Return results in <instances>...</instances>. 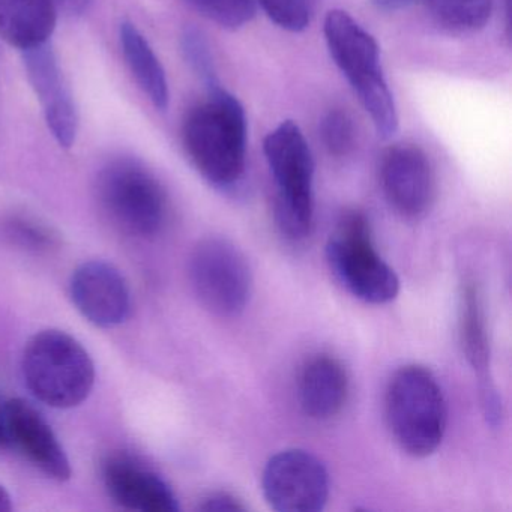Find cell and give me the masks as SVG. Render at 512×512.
<instances>
[{"mask_svg": "<svg viewBox=\"0 0 512 512\" xmlns=\"http://www.w3.org/2000/svg\"><path fill=\"white\" fill-rule=\"evenodd\" d=\"M22 373L32 395L55 409L79 406L95 383L94 362L85 347L58 329L41 331L28 341Z\"/></svg>", "mask_w": 512, "mask_h": 512, "instance_id": "277c9868", "label": "cell"}, {"mask_svg": "<svg viewBox=\"0 0 512 512\" xmlns=\"http://www.w3.org/2000/svg\"><path fill=\"white\" fill-rule=\"evenodd\" d=\"M385 418L406 454L424 458L436 452L445 437L448 406L433 373L415 364L398 368L386 388Z\"/></svg>", "mask_w": 512, "mask_h": 512, "instance_id": "3957f363", "label": "cell"}, {"mask_svg": "<svg viewBox=\"0 0 512 512\" xmlns=\"http://www.w3.org/2000/svg\"><path fill=\"white\" fill-rule=\"evenodd\" d=\"M262 488L275 511H322L329 499L328 470L311 452L284 449L266 463Z\"/></svg>", "mask_w": 512, "mask_h": 512, "instance_id": "9c48e42d", "label": "cell"}, {"mask_svg": "<svg viewBox=\"0 0 512 512\" xmlns=\"http://www.w3.org/2000/svg\"><path fill=\"white\" fill-rule=\"evenodd\" d=\"M188 7L230 31L242 28L256 16L254 0H184Z\"/></svg>", "mask_w": 512, "mask_h": 512, "instance_id": "ffe728a7", "label": "cell"}, {"mask_svg": "<svg viewBox=\"0 0 512 512\" xmlns=\"http://www.w3.org/2000/svg\"><path fill=\"white\" fill-rule=\"evenodd\" d=\"M188 275L197 298L215 316H239L250 302V265L244 253L227 239L200 241L191 251Z\"/></svg>", "mask_w": 512, "mask_h": 512, "instance_id": "ba28073f", "label": "cell"}, {"mask_svg": "<svg viewBox=\"0 0 512 512\" xmlns=\"http://www.w3.org/2000/svg\"><path fill=\"white\" fill-rule=\"evenodd\" d=\"M182 53L185 61L190 65L193 73L205 85L206 91L221 86L220 79L215 70L214 56L211 47L202 31L196 28H187L181 38Z\"/></svg>", "mask_w": 512, "mask_h": 512, "instance_id": "44dd1931", "label": "cell"}, {"mask_svg": "<svg viewBox=\"0 0 512 512\" xmlns=\"http://www.w3.org/2000/svg\"><path fill=\"white\" fill-rule=\"evenodd\" d=\"M22 53L26 77L40 101L53 139L61 148H73L79 133V112L55 50L46 43Z\"/></svg>", "mask_w": 512, "mask_h": 512, "instance_id": "8fae6325", "label": "cell"}, {"mask_svg": "<svg viewBox=\"0 0 512 512\" xmlns=\"http://www.w3.org/2000/svg\"><path fill=\"white\" fill-rule=\"evenodd\" d=\"M347 397L349 376L337 358L317 355L304 365L299 377V401L305 415L328 421L343 410Z\"/></svg>", "mask_w": 512, "mask_h": 512, "instance_id": "2e32d148", "label": "cell"}, {"mask_svg": "<svg viewBox=\"0 0 512 512\" xmlns=\"http://www.w3.org/2000/svg\"><path fill=\"white\" fill-rule=\"evenodd\" d=\"M458 331L461 349L478 377L479 400L488 424L499 425L502 419V401L490 374V340L487 322L478 287L466 281L461 287L458 305Z\"/></svg>", "mask_w": 512, "mask_h": 512, "instance_id": "5bb4252c", "label": "cell"}, {"mask_svg": "<svg viewBox=\"0 0 512 512\" xmlns=\"http://www.w3.org/2000/svg\"><path fill=\"white\" fill-rule=\"evenodd\" d=\"M320 136L329 154L347 157L355 148L356 130L353 119L343 109H332L323 116Z\"/></svg>", "mask_w": 512, "mask_h": 512, "instance_id": "603a6c76", "label": "cell"}, {"mask_svg": "<svg viewBox=\"0 0 512 512\" xmlns=\"http://www.w3.org/2000/svg\"><path fill=\"white\" fill-rule=\"evenodd\" d=\"M431 19L455 34L481 31L493 10V0H421Z\"/></svg>", "mask_w": 512, "mask_h": 512, "instance_id": "d6986e66", "label": "cell"}, {"mask_svg": "<svg viewBox=\"0 0 512 512\" xmlns=\"http://www.w3.org/2000/svg\"><path fill=\"white\" fill-rule=\"evenodd\" d=\"M70 296L77 310L100 328H115L131 314V290L118 268L92 260L74 271Z\"/></svg>", "mask_w": 512, "mask_h": 512, "instance_id": "7c38bea8", "label": "cell"}, {"mask_svg": "<svg viewBox=\"0 0 512 512\" xmlns=\"http://www.w3.org/2000/svg\"><path fill=\"white\" fill-rule=\"evenodd\" d=\"M244 509L245 506L242 505L241 500L223 491L209 494L199 505V511L203 512H238Z\"/></svg>", "mask_w": 512, "mask_h": 512, "instance_id": "d4e9b609", "label": "cell"}, {"mask_svg": "<svg viewBox=\"0 0 512 512\" xmlns=\"http://www.w3.org/2000/svg\"><path fill=\"white\" fill-rule=\"evenodd\" d=\"M326 260L335 278L359 301L388 304L400 292L397 274L374 250L370 224L361 212L340 218L326 245Z\"/></svg>", "mask_w": 512, "mask_h": 512, "instance_id": "52a82bcc", "label": "cell"}, {"mask_svg": "<svg viewBox=\"0 0 512 512\" xmlns=\"http://www.w3.org/2000/svg\"><path fill=\"white\" fill-rule=\"evenodd\" d=\"M5 232L23 248L34 251H47L55 247L56 236L37 221L25 217H14L5 223Z\"/></svg>", "mask_w": 512, "mask_h": 512, "instance_id": "cb8c5ba5", "label": "cell"}, {"mask_svg": "<svg viewBox=\"0 0 512 512\" xmlns=\"http://www.w3.org/2000/svg\"><path fill=\"white\" fill-rule=\"evenodd\" d=\"M263 13L278 26L289 32H302L310 26L316 0H254Z\"/></svg>", "mask_w": 512, "mask_h": 512, "instance_id": "7402d4cb", "label": "cell"}, {"mask_svg": "<svg viewBox=\"0 0 512 512\" xmlns=\"http://www.w3.org/2000/svg\"><path fill=\"white\" fill-rule=\"evenodd\" d=\"M374 7L382 11H400L410 7L416 0H371Z\"/></svg>", "mask_w": 512, "mask_h": 512, "instance_id": "83f0119b", "label": "cell"}, {"mask_svg": "<svg viewBox=\"0 0 512 512\" xmlns=\"http://www.w3.org/2000/svg\"><path fill=\"white\" fill-rule=\"evenodd\" d=\"M13 509V502L8 491L0 485V512H8Z\"/></svg>", "mask_w": 512, "mask_h": 512, "instance_id": "f1b7e54d", "label": "cell"}, {"mask_svg": "<svg viewBox=\"0 0 512 512\" xmlns=\"http://www.w3.org/2000/svg\"><path fill=\"white\" fill-rule=\"evenodd\" d=\"M95 0H55L56 7L68 17H82L91 10Z\"/></svg>", "mask_w": 512, "mask_h": 512, "instance_id": "484cf974", "label": "cell"}, {"mask_svg": "<svg viewBox=\"0 0 512 512\" xmlns=\"http://www.w3.org/2000/svg\"><path fill=\"white\" fill-rule=\"evenodd\" d=\"M182 142L191 164L218 190L241 184L247 166V116L223 86L188 112Z\"/></svg>", "mask_w": 512, "mask_h": 512, "instance_id": "6da1fadb", "label": "cell"}, {"mask_svg": "<svg viewBox=\"0 0 512 512\" xmlns=\"http://www.w3.org/2000/svg\"><path fill=\"white\" fill-rule=\"evenodd\" d=\"M10 446V433H8V400L0 395V448Z\"/></svg>", "mask_w": 512, "mask_h": 512, "instance_id": "4316f807", "label": "cell"}, {"mask_svg": "<svg viewBox=\"0 0 512 512\" xmlns=\"http://www.w3.org/2000/svg\"><path fill=\"white\" fill-rule=\"evenodd\" d=\"M55 0H0V38L20 52L49 43L58 23Z\"/></svg>", "mask_w": 512, "mask_h": 512, "instance_id": "e0dca14e", "label": "cell"}, {"mask_svg": "<svg viewBox=\"0 0 512 512\" xmlns=\"http://www.w3.org/2000/svg\"><path fill=\"white\" fill-rule=\"evenodd\" d=\"M323 32L335 65L370 116L377 136L391 139L398 130L397 107L383 76L376 40L341 10L328 13Z\"/></svg>", "mask_w": 512, "mask_h": 512, "instance_id": "7a4b0ae2", "label": "cell"}, {"mask_svg": "<svg viewBox=\"0 0 512 512\" xmlns=\"http://www.w3.org/2000/svg\"><path fill=\"white\" fill-rule=\"evenodd\" d=\"M263 151L277 188L278 229L292 241L307 238L314 215V158L301 128L284 121L266 136Z\"/></svg>", "mask_w": 512, "mask_h": 512, "instance_id": "5b68a950", "label": "cell"}, {"mask_svg": "<svg viewBox=\"0 0 512 512\" xmlns=\"http://www.w3.org/2000/svg\"><path fill=\"white\" fill-rule=\"evenodd\" d=\"M10 446L19 449L37 469L56 481L73 475L70 460L40 410L23 398L8 400Z\"/></svg>", "mask_w": 512, "mask_h": 512, "instance_id": "9a60e30c", "label": "cell"}, {"mask_svg": "<svg viewBox=\"0 0 512 512\" xmlns=\"http://www.w3.org/2000/svg\"><path fill=\"white\" fill-rule=\"evenodd\" d=\"M505 2V28H506V37H511V10H509V5H511V0H503Z\"/></svg>", "mask_w": 512, "mask_h": 512, "instance_id": "f546056e", "label": "cell"}, {"mask_svg": "<svg viewBox=\"0 0 512 512\" xmlns=\"http://www.w3.org/2000/svg\"><path fill=\"white\" fill-rule=\"evenodd\" d=\"M380 185L391 208L407 220L424 217L436 196L433 167L419 146L398 143L383 152Z\"/></svg>", "mask_w": 512, "mask_h": 512, "instance_id": "30bf717a", "label": "cell"}, {"mask_svg": "<svg viewBox=\"0 0 512 512\" xmlns=\"http://www.w3.org/2000/svg\"><path fill=\"white\" fill-rule=\"evenodd\" d=\"M119 43L125 64L130 68L143 94L154 104L155 109L169 107V82L160 59L155 55L145 35L131 22H122L119 28Z\"/></svg>", "mask_w": 512, "mask_h": 512, "instance_id": "ac0fdd59", "label": "cell"}, {"mask_svg": "<svg viewBox=\"0 0 512 512\" xmlns=\"http://www.w3.org/2000/svg\"><path fill=\"white\" fill-rule=\"evenodd\" d=\"M103 481L119 506L140 512H178V497L166 479L128 454H112L103 463Z\"/></svg>", "mask_w": 512, "mask_h": 512, "instance_id": "4fadbf2b", "label": "cell"}, {"mask_svg": "<svg viewBox=\"0 0 512 512\" xmlns=\"http://www.w3.org/2000/svg\"><path fill=\"white\" fill-rule=\"evenodd\" d=\"M95 193L104 214L136 238L160 235L169 220V199L151 170L133 158H116L100 170Z\"/></svg>", "mask_w": 512, "mask_h": 512, "instance_id": "8992f818", "label": "cell"}]
</instances>
